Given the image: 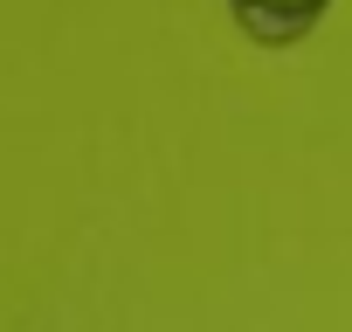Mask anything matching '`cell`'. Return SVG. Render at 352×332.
Here are the masks:
<instances>
[{
	"label": "cell",
	"instance_id": "cell-1",
	"mask_svg": "<svg viewBox=\"0 0 352 332\" xmlns=\"http://www.w3.org/2000/svg\"><path fill=\"white\" fill-rule=\"evenodd\" d=\"M228 8H235V21H242L256 42H304V35L324 21L331 0H228Z\"/></svg>",
	"mask_w": 352,
	"mask_h": 332
}]
</instances>
